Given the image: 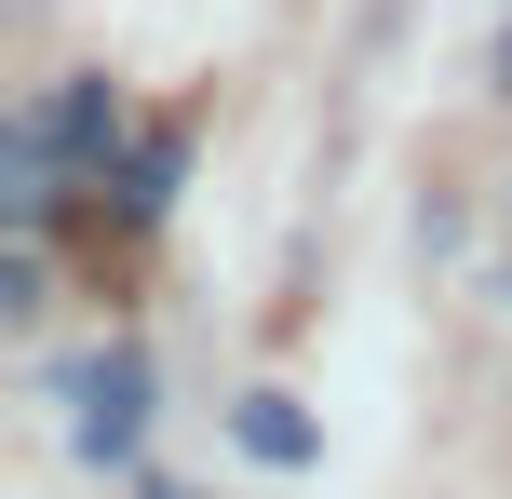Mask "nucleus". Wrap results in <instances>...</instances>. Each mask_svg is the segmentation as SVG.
Masks as SVG:
<instances>
[{
  "instance_id": "f257e3e1",
  "label": "nucleus",
  "mask_w": 512,
  "mask_h": 499,
  "mask_svg": "<svg viewBox=\"0 0 512 499\" xmlns=\"http://www.w3.org/2000/svg\"><path fill=\"white\" fill-rule=\"evenodd\" d=\"M68 405H81V419H68V446L81 459H135V432H149V351H95V365H68Z\"/></svg>"
},
{
  "instance_id": "423d86ee",
  "label": "nucleus",
  "mask_w": 512,
  "mask_h": 499,
  "mask_svg": "<svg viewBox=\"0 0 512 499\" xmlns=\"http://www.w3.org/2000/svg\"><path fill=\"white\" fill-rule=\"evenodd\" d=\"M499 95H512V41H499Z\"/></svg>"
},
{
  "instance_id": "f03ea898",
  "label": "nucleus",
  "mask_w": 512,
  "mask_h": 499,
  "mask_svg": "<svg viewBox=\"0 0 512 499\" xmlns=\"http://www.w3.org/2000/svg\"><path fill=\"white\" fill-rule=\"evenodd\" d=\"M230 432H243V459H270V473H310V446H324L297 392H243V405H230Z\"/></svg>"
},
{
  "instance_id": "39448f33",
  "label": "nucleus",
  "mask_w": 512,
  "mask_h": 499,
  "mask_svg": "<svg viewBox=\"0 0 512 499\" xmlns=\"http://www.w3.org/2000/svg\"><path fill=\"white\" fill-rule=\"evenodd\" d=\"M176 176H189L176 135H135V149H122V216H162V203H176Z\"/></svg>"
},
{
  "instance_id": "20e7f679",
  "label": "nucleus",
  "mask_w": 512,
  "mask_h": 499,
  "mask_svg": "<svg viewBox=\"0 0 512 499\" xmlns=\"http://www.w3.org/2000/svg\"><path fill=\"white\" fill-rule=\"evenodd\" d=\"M27 122H41L54 149H108V135H122V108H108V81H68V95H41Z\"/></svg>"
},
{
  "instance_id": "7ed1b4c3",
  "label": "nucleus",
  "mask_w": 512,
  "mask_h": 499,
  "mask_svg": "<svg viewBox=\"0 0 512 499\" xmlns=\"http://www.w3.org/2000/svg\"><path fill=\"white\" fill-rule=\"evenodd\" d=\"M54 162H68V149H54L41 122H14V149H0V203H14V230H27V216H54Z\"/></svg>"
}]
</instances>
